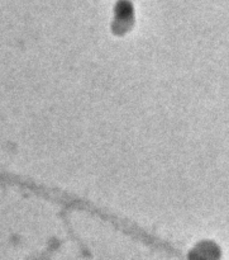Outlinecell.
<instances>
[{
    "mask_svg": "<svg viewBox=\"0 0 229 260\" xmlns=\"http://www.w3.org/2000/svg\"><path fill=\"white\" fill-rule=\"evenodd\" d=\"M192 260H219V253L214 245H202L192 254Z\"/></svg>",
    "mask_w": 229,
    "mask_h": 260,
    "instance_id": "1",
    "label": "cell"
}]
</instances>
